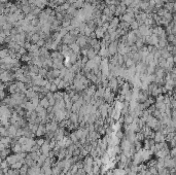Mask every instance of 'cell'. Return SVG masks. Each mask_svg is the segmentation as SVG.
<instances>
[{"mask_svg":"<svg viewBox=\"0 0 176 175\" xmlns=\"http://www.w3.org/2000/svg\"><path fill=\"white\" fill-rule=\"evenodd\" d=\"M75 40H76V37H75V36H72L71 34L67 33V34L62 38V43H63V44H66V46H69L71 43H74Z\"/></svg>","mask_w":176,"mask_h":175,"instance_id":"cell-1","label":"cell"},{"mask_svg":"<svg viewBox=\"0 0 176 175\" xmlns=\"http://www.w3.org/2000/svg\"><path fill=\"white\" fill-rule=\"evenodd\" d=\"M105 32L106 31L102 28V27H97L94 31L95 36H96L97 39H102L103 36H104V34H105Z\"/></svg>","mask_w":176,"mask_h":175,"instance_id":"cell-2","label":"cell"},{"mask_svg":"<svg viewBox=\"0 0 176 175\" xmlns=\"http://www.w3.org/2000/svg\"><path fill=\"white\" fill-rule=\"evenodd\" d=\"M39 106H41L44 109H47V107L49 106V102H48V100H47V98L46 96H43L42 98L39 99Z\"/></svg>","mask_w":176,"mask_h":175,"instance_id":"cell-3","label":"cell"},{"mask_svg":"<svg viewBox=\"0 0 176 175\" xmlns=\"http://www.w3.org/2000/svg\"><path fill=\"white\" fill-rule=\"evenodd\" d=\"M96 56H97V53H95L94 49H93L92 47H90V48L88 49V53H87V58L89 59V60H92V59H94Z\"/></svg>","mask_w":176,"mask_h":175,"instance_id":"cell-4","label":"cell"},{"mask_svg":"<svg viewBox=\"0 0 176 175\" xmlns=\"http://www.w3.org/2000/svg\"><path fill=\"white\" fill-rule=\"evenodd\" d=\"M138 27H139V24L137 23L136 20H133V21L130 23V29H131V30H137Z\"/></svg>","mask_w":176,"mask_h":175,"instance_id":"cell-5","label":"cell"},{"mask_svg":"<svg viewBox=\"0 0 176 175\" xmlns=\"http://www.w3.org/2000/svg\"><path fill=\"white\" fill-rule=\"evenodd\" d=\"M7 56H9L7 49H1V51H0V60L4 59L5 57H7Z\"/></svg>","mask_w":176,"mask_h":175,"instance_id":"cell-6","label":"cell"},{"mask_svg":"<svg viewBox=\"0 0 176 175\" xmlns=\"http://www.w3.org/2000/svg\"><path fill=\"white\" fill-rule=\"evenodd\" d=\"M36 44H37V46H38L39 47H44V46H46V40H44V39H41V38H40V39H39V40H38V41L36 42Z\"/></svg>","mask_w":176,"mask_h":175,"instance_id":"cell-7","label":"cell"},{"mask_svg":"<svg viewBox=\"0 0 176 175\" xmlns=\"http://www.w3.org/2000/svg\"><path fill=\"white\" fill-rule=\"evenodd\" d=\"M122 2H123L127 7H129L130 5H131V3L133 2V0H122Z\"/></svg>","mask_w":176,"mask_h":175,"instance_id":"cell-8","label":"cell"},{"mask_svg":"<svg viewBox=\"0 0 176 175\" xmlns=\"http://www.w3.org/2000/svg\"><path fill=\"white\" fill-rule=\"evenodd\" d=\"M5 98V93L4 91H0V100H3Z\"/></svg>","mask_w":176,"mask_h":175,"instance_id":"cell-9","label":"cell"}]
</instances>
